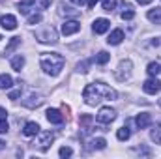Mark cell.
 Instances as JSON below:
<instances>
[{
	"label": "cell",
	"mask_w": 161,
	"mask_h": 159,
	"mask_svg": "<svg viewBox=\"0 0 161 159\" xmlns=\"http://www.w3.org/2000/svg\"><path fill=\"white\" fill-rule=\"evenodd\" d=\"M82 97L88 105H97L103 99H116V92L103 82H92L82 90Z\"/></svg>",
	"instance_id": "1"
},
{
	"label": "cell",
	"mask_w": 161,
	"mask_h": 159,
	"mask_svg": "<svg viewBox=\"0 0 161 159\" xmlns=\"http://www.w3.org/2000/svg\"><path fill=\"white\" fill-rule=\"evenodd\" d=\"M40 64H41V69H43L45 73L56 77V75L62 71L66 60H64V56H60L58 52H43L41 58H40Z\"/></svg>",
	"instance_id": "2"
},
{
	"label": "cell",
	"mask_w": 161,
	"mask_h": 159,
	"mask_svg": "<svg viewBox=\"0 0 161 159\" xmlns=\"http://www.w3.org/2000/svg\"><path fill=\"white\" fill-rule=\"evenodd\" d=\"M114 118H116V111L111 107H101L97 116H96L97 123H103V125H109L111 122H114Z\"/></svg>",
	"instance_id": "3"
},
{
	"label": "cell",
	"mask_w": 161,
	"mask_h": 159,
	"mask_svg": "<svg viewBox=\"0 0 161 159\" xmlns=\"http://www.w3.org/2000/svg\"><path fill=\"white\" fill-rule=\"evenodd\" d=\"M53 140H54V135H53L51 131H40V133H38V139L34 140V146H38L41 152H45V150L51 146Z\"/></svg>",
	"instance_id": "4"
},
{
	"label": "cell",
	"mask_w": 161,
	"mask_h": 159,
	"mask_svg": "<svg viewBox=\"0 0 161 159\" xmlns=\"http://www.w3.org/2000/svg\"><path fill=\"white\" fill-rule=\"evenodd\" d=\"M36 38L41 43H56V32H54L53 26H45L43 30H38L36 32Z\"/></svg>",
	"instance_id": "5"
},
{
	"label": "cell",
	"mask_w": 161,
	"mask_h": 159,
	"mask_svg": "<svg viewBox=\"0 0 161 159\" xmlns=\"http://www.w3.org/2000/svg\"><path fill=\"white\" fill-rule=\"evenodd\" d=\"M131 68H133L131 60H122L120 66H118V69L114 71L116 79H118V80H125V79H129V75H131Z\"/></svg>",
	"instance_id": "6"
},
{
	"label": "cell",
	"mask_w": 161,
	"mask_h": 159,
	"mask_svg": "<svg viewBox=\"0 0 161 159\" xmlns=\"http://www.w3.org/2000/svg\"><path fill=\"white\" fill-rule=\"evenodd\" d=\"M142 90L146 94H150V96H156V94H159V90H161V82L156 77H152V79H148L142 84Z\"/></svg>",
	"instance_id": "7"
},
{
	"label": "cell",
	"mask_w": 161,
	"mask_h": 159,
	"mask_svg": "<svg viewBox=\"0 0 161 159\" xmlns=\"http://www.w3.org/2000/svg\"><path fill=\"white\" fill-rule=\"evenodd\" d=\"M80 30V23L79 21H66L64 25H62V34L64 36H71V34H77Z\"/></svg>",
	"instance_id": "8"
},
{
	"label": "cell",
	"mask_w": 161,
	"mask_h": 159,
	"mask_svg": "<svg viewBox=\"0 0 161 159\" xmlns=\"http://www.w3.org/2000/svg\"><path fill=\"white\" fill-rule=\"evenodd\" d=\"M109 28H111V21H107V19H96L92 25L94 34H105Z\"/></svg>",
	"instance_id": "9"
},
{
	"label": "cell",
	"mask_w": 161,
	"mask_h": 159,
	"mask_svg": "<svg viewBox=\"0 0 161 159\" xmlns=\"http://www.w3.org/2000/svg\"><path fill=\"white\" fill-rule=\"evenodd\" d=\"M47 120L51 122V123H56V125H60L62 122H64V114L60 112V111H56V109H47Z\"/></svg>",
	"instance_id": "10"
},
{
	"label": "cell",
	"mask_w": 161,
	"mask_h": 159,
	"mask_svg": "<svg viewBox=\"0 0 161 159\" xmlns=\"http://www.w3.org/2000/svg\"><path fill=\"white\" fill-rule=\"evenodd\" d=\"M135 123H137V127H139V129H146V127L152 123V116H150L148 112H141V114H137Z\"/></svg>",
	"instance_id": "11"
},
{
	"label": "cell",
	"mask_w": 161,
	"mask_h": 159,
	"mask_svg": "<svg viewBox=\"0 0 161 159\" xmlns=\"http://www.w3.org/2000/svg\"><path fill=\"white\" fill-rule=\"evenodd\" d=\"M0 25L6 30H15L17 28V19L13 15H4V17H0Z\"/></svg>",
	"instance_id": "12"
},
{
	"label": "cell",
	"mask_w": 161,
	"mask_h": 159,
	"mask_svg": "<svg viewBox=\"0 0 161 159\" xmlns=\"http://www.w3.org/2000/svg\"><path fill=\"white\" fill-rule=\"evenodd\" d=\"M122 41H124V30H122V28L113 30L111 36L107 38V43H109V45H120Z\"/></svg>",
	"instance_id": "13"
},
{
	"label": "cell",
	"mask_w": 161,
	"mask_h": 159,
	"mask_svg": "<svg viewBox=\"0 0 161 159\" xmlns=\"http://www.w3.org/2000/svg\"><path fill=\"white\" fill-rule=\"evenodd\" d=\"M41 103H43V99H41L40 94H30V96H28V99H25V101H23V105H25V107H28V109L40 107Z\"/></svg>",
	"instance_id": "14"
},
{
	"label": "cell",
	"mask_w": 161,
	"mask_h": 159,
	"mask_svg": "<svg viewBox=\"0 0 161 159\" xmlns=\"http://www.w3.org/2000/svg\"><path fill=\"white\" fill-rule=\"evenodd\" d=\"M40 131L41 129L36 122H28V123L25 125V129H23V135H25V137H36Z\"/></svg>",
	"instance_id": "15"
},
{
	"label": "cell",
	"mask_w": 161,
	"mask_h": 159,
	"mask_svg": "<svg viewBox=\"0 0 161 159\" xmlns=\"http://www.w3.org/2000/svg\"><path fill=\"white\" fill-rule=\"evenodd\" d=\"M146 17H148L152 23L161 25V8H154V9H150V11L146 13Z\"/></svg>",
	"instance_id": "16"
},
{
	"label": "cell",
	"mask_w": 161,
	"mask_h": 159,
	"mask_svg": "<svg viewBox=\"0 0 161 159\" xmlns=\"http://www.w3.org/2000/svg\"><path fill=\"white\" fill-rule=\"evenodd\" d=\"M107 146V140L105 139H101V137H97V139H92L90 140V150H103Z\"/></svg>",
	"instance_id": "17"
},
{
	"label": "cell",
	"mask_w": 161,
	"mask_h": 159,
	"mask_svg": "<svg viewBox=\"0 0 161 159\" xmlns=\"http://www.w3.org/2000/svg\"><path fill=\"white\" fill-rule=\"evenodd\" d=\"M34 4H36V0H23V2H19V11L21 13H30V9L34 8Z\"/></svg>",
	"instance_id": "18"
},
{
	"label": "cell",
	"mask_w": 161,
	"mask_h": 159,
	"mask_svg": "<svg viewBox=\"0 0 161 159\" xmlns=\"http://www.w3.org/2000/svg\"><path fill=\"white\" fill-rule=\"evenodd\" d=\"M23 66H25V58H23L21 54H17V56H13V58H11V68H13L15 71H21V69H23Z\"/></svg>",
	"instance_id": "19"
},
{
	"label": "cell",
	"mask_w": 161,
	"mask_h": 159,
	"mask_svg": "<svg viewBox=\"0 0 161 159\" xmlns=\"http://www.w3.org/2000/svg\"><path fill=\"white\" fill-rule=\"evenodd\" d=\"M120 17L124 21H131V19L135 17V11H133V8H131L129 4H124V11H122Z\"/></svg>",
	"instance_id": "20"
},
{
	"label": "cell",
	"mask_w": 161,
	"mask_h": 159,
	"mask_svg": "<svg viewBox=\"0 0 161 159\" xmlns=\"http://www.w3.org/2000/svg\"><path fill=\"white\" fill-rule=\"evenodd\" d=\"M11 84H13V79H11L9 75H6V73H2V75H0V88H2V90L11 88Z\"/></svg>",
	"instance_id": "21"
},
{
	"label": "cell",
	"mask_w": 161,
	"mask_h": 159,
	"mask_svg": "<svg viewBox=\"0 0 161 159\" xmlns=\"http://www.w3.org/2000/svg\"><path fill=\"white\" fill-rule=\"evenodd\" d=\"M116 137H118V140H127V139L131 137V129H129L127 125H124V127H120V129H118Z\"/></svg>",
	"instance_id": "22"
},
{
	"label": "cell",
	"mask_w": 161,
	"mask_h": 159,
	"mask_svg": "<svg viewBox=\"0 0 161 159\" xmlns=\"http://www.w3.org/2000/svg\"><path fill=\"white\" fill-rule=\"evenodd\" d=\"M146 71H148V75L150 77H156V75H159L161 71V66L158 62H152V64H148V68H146Z\"/></svg>",
	"instance_id": "23"
},
{
	"label": "cell",
	"mask_w": 161,
	"mask_h": 159,
	"mask_svg": "<svg viewBox=\"0 0 161 159\" xmlns=\"http://www.w3.org/2000/svg\"><path fill=\"white\" fill-rule=\"evenodd\" d=\"M111 60V54L109 52H105V51H101V52H97V56H96V62L99 64V66H103V64H107Z\"/></svg>",
	"instance_id": "24"
},
{
	"label": "cell",
	"mask_w": 161,
	"mask_h": 159,
	"mask_svg": "<svg viewBox=\"0 0 161 159\" xmlns=\"http://www.w3.org/2000/svg\"><path fill=\"white\" fill-rule=\"evenodd\" d=\"M150 137H152V140H154L156 144H161V123L152 129V135H150Z\"/></svg>",
	"instance_id": "25"
},
{
	"label": "cell",
	"mask_w": 161,
	"mask_h": 159,
	"mask_svg": "<svg viewBox=\"0 0 161 159\" xmlns=\"http://www.w3.org/2000/svg\"><path fill=\"white\" fill-rule=\"evenodd\" d=\"M19 43H21V38H11L9 45L6 47V54H8V52H11V51H13V49H15V47H17Z\"/></svg>",
	"instance_id": "26"
},
{
	"label": "cell",
	"mask_w": 161,
	"mask_h": 159,
	"mask_svg": "<svg viewBox=\"0 0 161 159\" xmlns=\"http://www.w3.org/2000/svg\"><path fill=\"white\" fill-rule=\"evenodd\" d=\"M116 6V0H103V9L105 11H113Z\"/></svg>",
	"instance_id": "27"
},
{
	"label": "cell",
	"mask_w": 161,
	"mask_h": 159,
	"mask_svg": "<svg viewBox=\"0 0 161 159\" xmlns=\"http://www.w3.org/2000/svg\"><path fill=\"white\" fill-rule=\"evenodd\" d=\"M58 154H60V157H69V156H71V154H73V150H71V148H69V146H62V148H60V152H58Z\"/></svg>",
	"instance_id": "28"
},
{
	"label": "cell",
	"mask_w": 161,
	"mask_h": 159,
	"mask_svg": "<svg viewBox=\"0 0 161 159\" xmlns=\"http://www.w3.org/2000/svg\"><path fill=\"white\" fill-rule=\"evenodd\" d=\"M79 122H80V125H84V127H88V125L92 123V116H90V114H82Z\"/></svg>",
	"instance_id": "29"
},
{
	"label": "cell",
	"mask_w": 161,
	"mask_h": 159,
	"mask_svg": "<svg viewBox=\"0 0 161 159\" xmlns=\"http://www.w3.org/2000/svg\"><path fill=\"white\" fill-rule=\"evenodd\" d=\"M38 23H41V15L40 13H34V15L28 17V25H38Z\"/></svg>",
	"instance_id": "30"
},
{
	"label": "cell",
	"mask_w": 161,
	"mask_h": 159,
	"mask_svg": "<svg viewBox=\"0 0 161 159\" xmlns=\"http://www.w3.org/2000/svg\"><path fill=\"white\" fill-rule=\"evenodd\" d=\"M8 129H9V125H8L6 118H0V133H8Z\"/></svg>",
	"instance_id": "31"
},
{
	"label": "cell",
	"mask_w": 161,
	"mask_h": 159,
	"mask_svg": "<svg viewBox=\"0 0 161 159\" xmlns=\"http://www.w3.org/2000/svg\"><path fill=\"white\" fill-rule=\"evenodd\" d=\"M21 97V90H13V92H9V99L11 101H15V99H19Z\"/></svg>",
	"instance_id": "32"
},
{
	"label": "cell",
	"mask_w": 161,
	"mask_h": 159,
	"mask_svg": "<svg viewBox=\"0 0 161 159\" xmlns=\"http://www.w3.org/2000/svg\"><path fill=\"white\" fill-rule=\"evenodd\" d=\"M137 152H139V154H142V156H150V150H148V148H139Z\"/></svg>",
	"instance_id": "33"
},
{
	"label": "cell",
	"mask_w": 161,
	"mask_h": 159,
	"mask_svg": "<svg viewBox=\"0 0 161 159\" xmlns=\"http://www.w3.org/2000/svg\"><path fill=\"white\" fill-rule=\"evenodd\" d=\"M86 66H88V62H82V64H79L77 68H79V71H86Z\"/></svg>",
	"instance_id": "34"
},
{
	"label": "cell",
	"mask_w": 161,
	"mask_h": 159,
	"mask_svg": "<svg viewBox=\"0 0 161 159\" xmlns=\"http://www.w3.org/2000/svg\"><path fill=\"white\" fill-rule=\"evenodd\" d=\"M6 116H8V111H6V109H2V107H0V118H6Z\"/></svg>",
	"instance_id": "35"
},
{
	"label": "cell",
	"mask_w": 161,
	"mask_h": 159,
	"mask_svg": "<svg viewBox=\"0 0 161 159\" xmlns=\"http://www.w3.org/2000/svg\"><path fill=\"white\" fill-rule=\"evenodd\" d=\"M97 2H99V0H88V8H90V9H92V8H94V6H96V4H97Z\"/></svg>",
	"instance_id": "36"
},
{
	"label": "cell",
	"mask_w": 161,
	"mask_h": 159,
	"mask_svg": "<svg viewBox=\"0 0 161 159\" xmlns=\"http://www.w3.org/2000/svg\"><path fill=\"white\" fill-rule=\"evenodd\" d=\"M71 2H73V4H75V6H82V4H84V2H86V0H71Z\"/></svg>",
	"instance_id": "37"
},
{
	"label": "cell",
	"mask_w": 161,
	"mask_h": 159,
	"mask_svg": "<svg viewBox=\"0 0 161 159\" xmlns=\"http://www.w3.org/2000/svg\"><path fill=\"white\" fill-rule=\"evenodd\" d=\"M137 2H139V4H141V6H146V4H150V2H152V0H137Z\"/></svg>",
	"instance_id": "38"
},
{
	"label": "cell",
	"mask_w": 161,
	"mask_h": 159,
	"mask_svg": "<svg viewBox=\"0 0 161 159\" xmlns=\"http://www.w3.org/2000/svg\"><path fill=\"white\" fill-rule=\"evenodd\" d=\"M4 146H6V142H4V140H0V150H2Z\"/></svg>",
	"instance_id": "39"
},
{
	"label": "cell",
	"mask_w": 161,
	"mask_h": 159,
	"mask_svg": "<svg viewBox=\"0 0 161 159\" xmlns=\"http://www.w3.org/2000/svg\"><path fill=\"white\" fill-rule=\"evenodd\" d=\"M159 105H161V99H159Z\"/></svg>",
	"instance_id": "40"
},
{
	"label": "cell",
	"mask_w": 161,
	"mask_h": 159,
	"mask_svg": "<svg viewBox=\"0 0 161 159\" xmlns=\"http://www.w3.org/2000/svg\"><path fill=\"white\" fill-rule=\"evenodd\" d=\"M0 40H2V38H0Z\"/></svg>",
	"instance_id": "41"
}]
</instances>
